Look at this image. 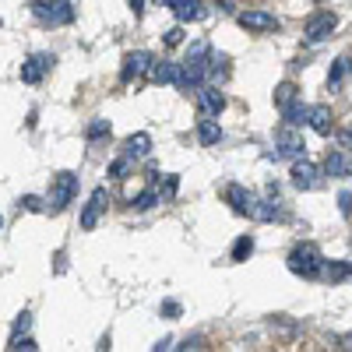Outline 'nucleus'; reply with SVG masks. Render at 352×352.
<instances>
[{
	"label": "nucleus",
	"instance_id": "nucleus-3",
	"mask_svg": "<svg viewBox=\"0 0 352 352\" xmlns=\"http://www.w3.org/2000/svg\"><path fill=\"white\" fill-rule=\"evenodd\" d=\"M28 11H32V18L46 28H64L74 21V4L71 0H32L28 4Z\"/></svg>",
	"mask_w": 352,
	"mask_h": 352
},
{
	"label": "nucleus",
	"instance_id": "nucleus-20",
	"mask_svg": "<svg viewBox=\"0 0 352 352\" xmlns=\"http://www.w3.org/2000/svg\"><path fill=\"white\" fill-rule=\"evenodd\" d=\"M307 116H310V106H303V102L296 99V102H289V106L282 109V124L300 127V124H307Z\"/></svg>",
	"mask_w": 352,
	"mask_h": 352
},
{
	"label": "nucleus",
	"instance_id": "nucleus-32",
	"mask_svg": "<svg viewBox=\"0 0 352 352\" xmlns=\"http://www.w3.org/2000/svg\"><path fill=\"white\" fill-rule=\"evenodd\" d=\"M8 349H25V352H36L39 345L28 338V335H21V338H14V342H8Z\"/></svg>",
	"mask_w": 352,
	"mask_h": 352
},
{
	"label": "nucleus",
	"instance_id": "nucleus-25",
	"mask_svg": "<svg viewBox=\"0 0 352 352\" xmlns=\"http://www.w3.org/2000/svg\"><path fill=\"white\" fill-rule=\"evenodd\" d=\"M250 254H254V236H240L236 243H232V254H229V261H236V264H240V261H247Z\"/></svg>",
	"mask_w": 352,
	"mask_h": 352
},
{
	"label": "nucleus",
	"instance_id": "nucleus-39",
	"mask_svg": "<svg viewBox=\"0 0 352 352\" xmlns=\"http://www.w3.org/2000/svg\"><path fill=\"white\" fill-rule=\"evenodd\" d=\"M342 349H352V331H349V335L342 338Z\"/></svg>",
	"mask_w": 352,
	"mask_h": 352
},
{
	"label": "nucleus",
	"instance_id": "nucleus-24",
	"mask_svg": "<svg viewBox=\"0 0 352 352\" xmlns=\"http://www.w3.org/2000/svg\"><path fill=\"white\" fill-rule=\"evenodd\" d=\"M155 204H162V194H155L152 187L141 190L138 197H131V208H138V212H148V208H155Z\"/></svg>",
	"mask_w": 352,
	"mask_h": 352
},
{
	"label": "nucleus",
	"instance_id": "nucleus-17",
	"mask_svg": "<svg viewBox=\"0 0 352 352\" xmlns=\"http://www.w3.org/2000/svg\"><path fill=\"white\" fill-rule=\"evenodd\" d=\"M152 81H159V85H180V64H173V60H159V64H152Z\"/></svg>",
	"mask_w": 352,
	"mask_h": 352
},
{
	"label": "nucleus",
	"instance_id": "nucleus-19",
	"mask_svg": "<svg viewBox=\"0 0 352 352\" xmlns=\"http://www.w3.org/2000/svg\"><path fill=\"white\" fill-rule=\"evenodd\" d=\"M320 278H328V282H345V278H352V261H324V272H320Z\"/></svg>",
	"mask_w": 352,
	"mask_h": 352
},
{
	"label": "nucleus",
	"instance_id": "nucleus-37",
	"mask_svg": "<svg viewBox=\"0 0 352 352\" xmlns=\"http://www.w3.org/2000/svg\"><path fill=\"white\" fill-rule=\"evenodd\" d=\"M127 4H131L134 18H141V14H144V0H127Z\"/></svg>",
	"mask_w": 352,
	"mask_h": 352
},
{
	"label": "nucleus",
	"instance_id": "nucleus-15",
	"mask_svg": "<svg viewBox=\"0 0 352 352\" xmlns=\"http://www.w3.org/2000/svg\"><path fill=\"white\" fill-rule=\"evenodd\" d=\"M324 173L328 176H335V180H349L352 176V155L349 152H328V159H324Z\"/></svg>",
	"mask_w": 352,
	"mask_h": 352
},
{
	"label": "nucleus",
	"instance_id": "nucleus-38",
	"mask_svg": "<svg viewBox=\"0 0 352 352\" xmlns=\"http://www.w3.org/2000/svg\"><path fill=\"white\" fill-rule=\"evenodd\" d=\"M338 141L345 144V148H352V131H342V134H338Z\"/></svg>",
	"mask_w": 352,
	"mask_h": 352
},
{
	"label": "nucleus",
	"instance_id": "nucleus-1",
	"mask_svg": "<svg viewBox=\"0 0 352 352\" xmlns=\"http://www.w3.org/2000/svg\"><path fill=\"white\" fill-rule=\"evenodd\" d=\"M226 201L232 204V212L236 215H247V219H257V222H275L282 212H278V204L268 197V201H261L257 194H250L243 184H229L226 187Z\"/></svg>",
	"mask_w": 352,
	"mask_h": 352
},
{
	"label": "nucleus",
	"instance_id": "nucleus-7",
	"mask_svg": "<svg viewBox=\"0 0 352 352\" xmlns=\"http://www.w3.org/2000/svg\"><path fill=\"white\" fill-rule=\"evenodd\" d=\"M236 21L247 28V32H278V18L272 11H261V8H250V11H240Z\"/></svg>",
	"mask_w": 352,
	"mask_h": 352
},
{
	"label": "nucleus",
	"instance_id": "nucleus-29",
	"mask_svg": "<svg viewBox=\"0 0 352 352\" xmlns=\"http://www.w3.org/2000/svg\"><path fill=\"white\" fill-rule=\"evenodd\" d=\"M28 328H32V314L21 310V314H18V320L11 324V342H14V338H21V335H28Z\"/></svg>",
	"mask_w": 352,
	"mask_h": 352
},
{
	"label": "nucleus",
	"instance_id": "nucleus-13",
	"mask_svg": "<svg viewBox=\"0 0 352 352\" xmlns=\"http://www.w3.org/2000/svg\"><path fill=\"white\" fill-rule=\"evenodd\" d=\"M106 204H109V194H106V187H96V190H92V197H88V204L81 208V229H96L99 215L106 212Z\"/></svg>",
	"mask_w": 352,
	"mask_h": 352
},
{
	"label": "nucleus",
	"instance_id": "nucleus-40",
	"mask_svg": "<svg viewBox=\"0 0 352 352\" xmlns=\"http://www.w3.org/2000/svg\"><path fill=\"white\" fill-rule=\"evenodd\" d=\"M0 226H4V219H0Z\"/></svg>",
	"mask_w": 352,
	"mask_h": 352
},
{
	"label": "nucleus",
	"instance_id": "nucleus-16",
	"mask_svg": "<svg viewBox=\"0 0 352 352\" xmlns=\"http://www.w3.org/2000/svg\"><path fill=\"white\" fill-rule=\"evenodd\" d=\"M307 124H310L320 138H331V131H335V120H331V109H328V106H310Z\"/></svg>",
	"mask_w": 352,
	"mask_h": 352
},
{
	"label": "nucleus",
	"instance_id": "nucleus-12",
	"mask_svg": "<svg viewBox=\"0 0 352 352\" xmlns=\"http://www.w3.org/2000/svg\"><path fill=\"white\" fill-rule=\"evenodd\" d=\"M197 102H201V116H219L226 109V96L219 92L215 81H204L197 88Z\"/></svg>",
	"mask_w": 352,
	"mask_h": 352
},
{
	"label": "nucleus",
	"instance_id": "nucleus-30",
	"mask_svg": "<svg viewBox=\"0 0 352 352\" xmlns=\"http://www.w3.org/2000/svg\"><path fill=\"white\" fill-rule=\"evenodd\" d=\"M352 71V60H349V56H342V60H335V67L328 71V85H338L345 74Z\"/></svg>",
	"mask_w": 352,
	"mask_h": 352
},
{
	"label": "nucleus",
	"instance_id": "nucleus-31",
	"mask_svg": "<svg viewBox=\"0 0 352 352\" xmlns=\"http://www.w3.org/2000/svg\"><path fill=\"white\" fill-rule=\"evenodd\" d=\"M159 310H162V317H169V320H176V317H180V314H184V307H180V303H176V300H166V303H162Z\"/></svg>",
	"mask_w": 352,
	"mask_h": 352
},
{
	"label": "nucleus",
	"instance_id": "nucleus-9",
	"mask_svg": "<svg viewBox=\"0 0 352 352\" xmlns=\"http://www.w3.org/2000/svg\"><path fill=\"white\" fill-rule=\"evenodd\" d=\"M338 28V18L331 14V11H320V14H314L310 21H307V28H303V36H307V43H324L331 32Z\"/></svg>",
	"mask_w": 352,
	"mask_h": 352
},
{
	"label": "nucleus",
	"instance_id": "nucleus-35",
	"mask_svg": "<svg viewBox=\"0 0 352 352\" xmlns=\"http://www.w3.org/2000/svg\"><path fill=\"white\" fill-rule=\"evenodd\" d=\"M176 349H208V345H204V338H201V335H194V338H184Z\"/></svg>",
	"mask_w": 352,
	"mask_h": 352
},
{
	"label": "nucleus",
	"instance_id": "nucleus-28",
	"mask_svg": "<svg viewBox=\"0 0 352 352\" xmlns=\"http://www.w3.org/2000/svg\"><path fill=\"white\" fill-rule=\"evenodd\" d=\"M131 155H120V159H113V166H109V176L113 180H127V173H131Z\"/></svg>",
	"mask_w": 352,
	"mask_h": 352
},
{
	"label": "nucleus",
	"instance_id": "nucleus-8",
	"mask_svg": "<svg viewBox=\"0 0 352 352\" xmlns=\"http://www.w3.org/2000/svg\"><path fill=\"white\" fill-rule=\"evenodd\" d=\"M289 176H292V187L296 190H317L320 187V169L310 159H296L292 169H289Z\"/></svg>",
	"mask_w": 352,
	"mask_h": 352
},
{
	"label": "nucleus",
	"instance_id": "nucleus-6",
	"mask_svg": "<svg viewBox=\"0 0 352 352\" xmlns=\"http://www.w3.org/2000/svg\"><path fill=\"white\" fill-rule=\"evenodd\" d=\"M275 144H278V148L272 152L275 159H292V162H296V159H307V141H303L296 131H292L289 124H282V127H278Z\"/></svg>",
	"mask_w": 352,
	"mask_h": 352
},
{
	"label": "nucleus",
	"instance_id": "nucleus-21",
	"mask_svg": "<svg viewBox=\"0 0 352 352\" xmlns=\"http://www.w3.org/2000/svg\"><path fill=\"white\" fill-rule=\"evenodd\" d=\"M229 78V56L226 53H212V60H208V81H226Z\"/></svg>",
	"mask_w": 352,
	"mask_h": 352
},
{
	"label": "nucleus",
	"instance_id": "nucleus-10",
	"mask_svg": "<svg viewBox=\"0 0 352 352\" xmlns=\"http://www.w3.org/2000/svg\"><path fill=\"white\" fill-rule=\"evenodd\" d=\"M53 64H56L53 53H32V56H28V60L21 64V81H25V85H39Z\"/></svg>",
	"mask_w": 352,
	"mask_h": 352
},
{
	"label": "nucleus",
	"instance_id": "nucleus-2",
	"mask_svg": "<svg viewBox=\"0 0 352 352\" xmlns=\"http://www.w3.org/2000/svg\"><path fill=\"white\" fill-rule=\"evenodd\" d=\"M208 60H212L208 43H194V46L187 50V56L180 60V85H176V88L197 92V88L208 81Z\"/></svg>",
	"mask_w": 352,
	"mask_h": 352
},
{
	"label": "nucleus",
	"instance_id": "nucleus-23",
	"mask_svg": "<svg viewBox=\"0 0 352 352\" xmlns=\"http://www.w3.org/2000/svg\"><path fill=\"white\" fill-rule=\"evenodd\" d=\"M296 99H300V88L292 85V81H282V85L275 88V106H278V109H285L289 102H296Z\"/></svg>",
	"mask_w": 352,
	"mask_h": 352
},
{
	"label": "nucleus",
	"instance_id": "nucleus-4",
	"mask_svg": "<svg viewBox=\"0 0 352 352\" xmlns=\"http://www.w3.org/2000/svg\"><path fill=\"white\" fill-rule=\"evenodd\" d=\"M285 264H289V272L300 275V278H320V272H324V254H320V247H314V243H300L289 254Z\"/></svg>",
	"mask_w": 352,
	"mask_h": 352
},
{
	"label": "nucleus",
	"instance_id": "nucleus-34",
	"mask_svg": "<svg viewBox=\"0 0 352 352\" xmlns=\"http://www.w3.org/2000/svg\"><path fill=\"white\" fill-rule=\"evenodd\" d=\"M162 39H166V46H180V43H184V28H180V25L169 28V32H166Z\"/></svg>",
	"mask_w": 352,
	"mask_h": 352
},
{
	"label": "nucleus",
	"instance_id": "nucleus-27",
	"mask_svg": "<svg viewBox=\"0 0 352 352\" xmlns=\"http://www.w3.org/2000/svg\"><path fill=\"white\" fill-rule=\"evenodd\" d=\"M109 131H113L109 120H92V124L85 127V138L88 141H102V138H109Z\"/></svg>",
	"mask_w": 352,
	"mask_h": 352
},
{
	"label": "nucleus",
	"instance_id": "nucleus-18",
	"mask_svg": "<svg viewBox=\"0 0 352 352\" xmlns=\"http://www.w3.org/2000/svg\"><path fill=\"white\" fill-rule=\"evenodd\" d=\"M152 152V138L148 134H131L127 141H124V155H131V159H144V155H148Z\"/></svg>",
	"mask_w": 352,
	"mask_h": 352
},
{
	"label": "nucleus",
	"instance_id": "nucleus-36",
	"mask_svg": "<svg viewBox=\"0 0 352 352\" xmlns=\"http://www.w3.org/2000/svg\"><path fill=\"white\" fill-rule=\"evenodd\" d=\"M176 187H180V180H176V176H166V187H162V197H176Z\"/></svg>",
	"mask_w": 352,
	"mask_h": 352
},
{
	"label": "nucleus",
	"instance_id": "nucleus-26",
	"mask_svg": "<svg viewBox=\"0 0 352 352\" xmlns=\"http://www.w3.org/2000/svg\"><path fill=\"white\" fill-rule=\"evenodd\" d=\"M18 212H50V201H43L36 194H25V197H18Z\"/></svg>",
	"mask_w": 352,
	"mask_h": 352
},
{
	"label": "nucleus",
	"instance_id": "nucleus-22",
	"mask_svg": "<svg viewBox=\"0 0 352 352\" xmlns=\"http://www.w3.org/2000/svg\"><path fill=\"white\" fill-rule=\"evenodd\" d=\"M197 141H201V144H219V141H222V127L212 120V116L197 124Z\"/></svg>",
	"mask_w": 352,
	"mask_h": 352
},
{
	"label": "nucleus",
	"instance_id": "nucleus-11",
	"mask_svg": "<svg viewBox=\"0 0 352 352\" xmlns=\"http://www.w3.org/2000/svg\"><path fill=\"white\" fill-rule=\"evenodd\" d=\"M152 64H155V56H152L148 50H134V53H127V56H124V67H120V81H134V78H141L144 71H152Z\"/></svg>",
	"mask_w": 352,
	"mask_h": 352
},
{
	"label": "nucleus",
	"instance_id": "nucleus-33",
	"mask_svg": "<svg viewBox=\"0 0 352 352\" xmlns=\"http://www.w3.org/2000/svg\"><path fill=\"white\" fill-rule=\"evenodd\" d=\"M338 212H342L345 219L352 215V190H342V194H338Z\"/></svg>",
	"mask_w": 352,
	"mask_h": 352
},
{
	"label": "nucleus",
	"instance_id": "nucleus-14",
	"mask_svg": "<svg viewBox=\"0 0 352 352\" xmlns=\"http://www.w3.org/2000/svg\"><path fill=\"white\" fill-rule=\"evenodd\" d=\"M166 8L176 14V21H201L204 14H208L201 0H166Z\"/></svg>",
	"mask_w": 352,
	"mask_h": 352
},
{
	"label": "nucleus",
	"instance_id": "nucleus-5",
	"mask_svg": "<svg viewBox=\"0 0 352 352\" xmlns=\"http://www.w3.org/2000/svg\"><path fill=\"white\" fill-rule=\"evenodd\" d=\"M78 194V176L74 173H56V180H53V190H50V215H60L71 208V201Z\"/></svg>",
	"mask_w": 352,
	"mask_h": 352
}]
</instances>
